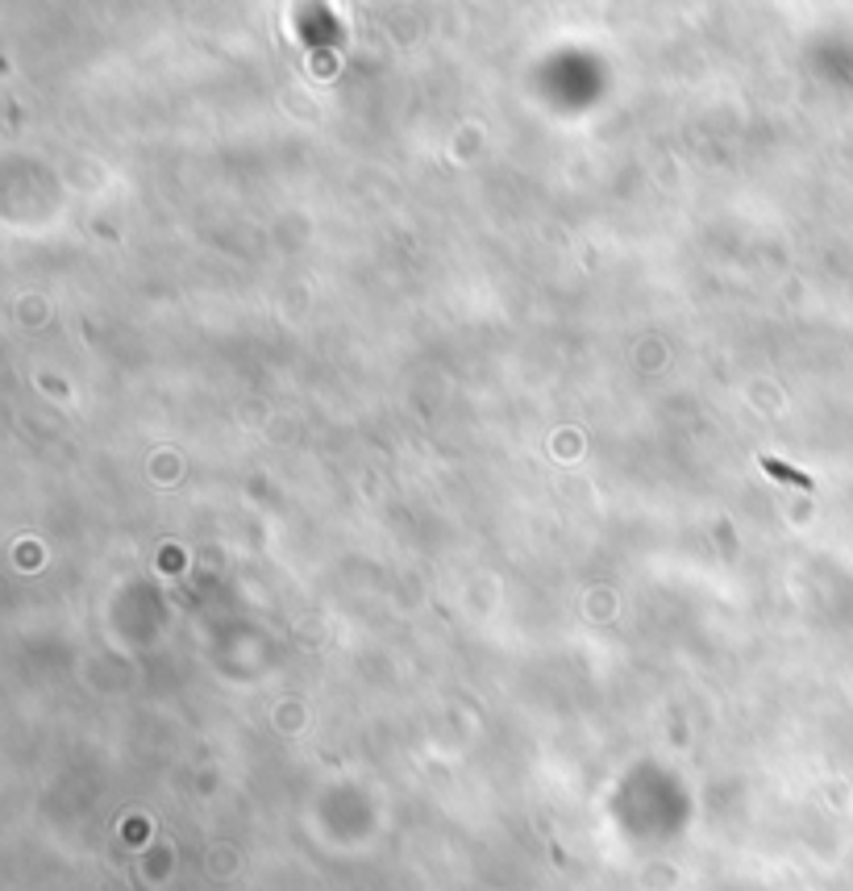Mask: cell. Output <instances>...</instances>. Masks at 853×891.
Instances as JSON below:
<instances>
[{"label":"cell","instance_id":"6da1fadb","mask_svg":"<svg viewBox=\"0 0 853 891\" xmlns=\"http://www.w3.org/2000/svg\"><path fill=\"white\" fill-rule=\"evenodd\" d=\"M762 467H766V476L783 479V483H795V488H812V479L800 476V471H791V467H783V462H778V459H766V462H762Z\"/></svg>","mask_w":853,"mask_h":891}]
</instances>
